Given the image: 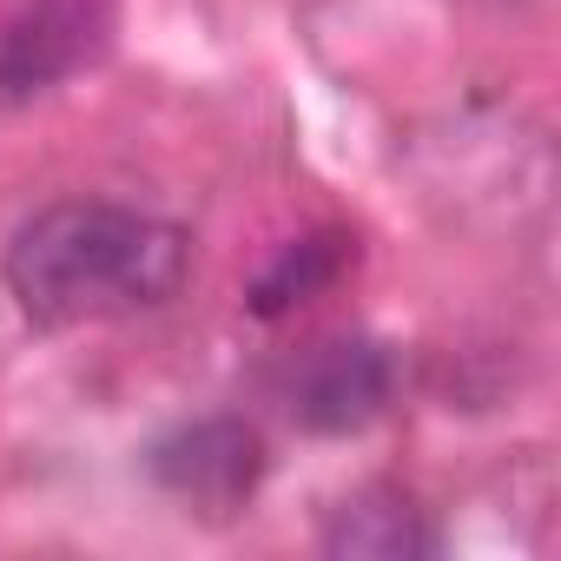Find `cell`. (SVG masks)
Here are the masks:
<instances>
[{
    "instance_id": "4",
    "label": "cell",
    "mask_w": 561,
    "mask_h": 561,
    "mask_svg": "<svg viewBox=\"0 0 561 561\" xmlns=\"http://www.w3.org/2000/svg\"><path fill=\"white\" fill-rule=\"evenodd\" d=\"M285 397H291V416L318 436L364 430L390 403V357L364 337H324L298 357Z\"/></svg>"
},
{
    "instance_id": "7",
    "label": "cell",
    "mask_w": 561,
    "mask_h": 561,
    "mask_svg": "<svg viewBox=\"0 0 561 561\" xmlns=\"http://www.w3.org/2000/svg\"><path fill=\"white\" fill-rule=\"evenodd\" d=\"M462 8H515V0H462Z\"/></svg>"
},
{
    "instance_id": "5",
    "label": "cell",
    "mask_w": 561,
    "mask_h": 561,
    "mask_svg": "<svg viewBox=\"0 0 561 561\" xmlns=\"http://www.w3.org/2000/svg\"><path fill=\"white\" fill-rule=\"evenodd\" d=\"M324 548L344 554V561H410V554L430 548V528H423V515L403 489H364L331 515Z\"/></svg>"
},
{
    "instance_id": "1",
    "label": "cell",
    "mask_w": 561,
    "mask_h": 561,
    "mask_svg": "<svg viewBox=\"0 0 561 561\" xmlns=\"http://www.w3.org/2000/svg\"><path fill=\"white\" fill-rule=\"evenodd\" d=\"M192 271V238L165 218L60 198L34 211L8 244V291L34 324H93L159 311Z\"/></svg>"
},
{
    "instance_id": "3",
    "label": "cell",
    "mask_w": 561,
    "mask_h": 561,
    "mask_svg": "<svg viewBox=\"0 0 561 561\" xmlns=\"http://www.w3.org/2000/svg\"><path fill=\"white\" fill-rule=\"evenodd\" d=\"M152 482L198 515H238L264 482V443L238 416H198L152 443Z\"/></svg>"
},
{
    "instance_id": "6",
    "label": "cell",
    "mask_w": 561,
    "mask_h": 561,
    "mask_svg": "<svg viewBox=\"0 0 561 561\" xmlns=\"http://www.w3.org/2000/svg\"><path fill=\"white\" fill-rule=\"evenodd\" d=\"M337 264H344V238H305V244H291L285 257L257 277L251 311H257V318H277V311L305 305L318 285H331V277H337Z\"/></svg>"
},
{
    "instance_id": "2",
    "label": "cell",
    "mask_w": 561,
    "mask_h": 561,
    "mask_svg": "<svg viewBox=\"0 0 561 561\" xmlns=\"http://www.w3.org/2000/svg\"><path fill=\"white\" fill-rule=\"evenodd\" d=\"M106 0H8L0 8V100H34L106 54Z\"/></svg>"
}]
</instances>
